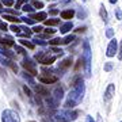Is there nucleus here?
I'll return each instance as SVG.
<instances>
[{
    "label": "nucleus",
    "mask_w": 122,
    "mask_h": 122,
    "mask_svg": "<svg viewBox=\"0 0 122 122\" xmlns=\"http://www.w3.org/2000/svg\"><path fill=\"white\" fill-rule=\"evenodd\" d=\"M84 96V81L83 79L76 77L72 81V91L68 95V99L65 102L66 109H73L75 106H77Z\"/></svg>",
    "instance_id": "f257e3e1"
},
{
    "label": "nucleus",
    "mask_w": 122,
    "mask_h": 122,
    "mask_svg": "<svg viewBox=\"0 0 122 122\" xmlns=\"http://www.w3.org/2000/svg\"><path fill=\"white\" fill-rule=\"evenodd\" d=\"M83 62L86 64V69H87V73L90 75V69H91V49H90V44L87 41L83 44Z\"/></svg>",
    "instance_id": "f03ea898"
},
{
    "label": "nucleus",
    "mask_w": 122,
    "mask_h": 122,
    "mask_svg": "<svg viewBox=\"0 0 122 122\" xmlns=\"http://www.w3.org/2000/svg\"><path fill=\"white\" fill-rule=\"evenodd\" d=\"M79 113L77 111H69V110H65V111H60V114L57 115V121L58 122H69V121H75L77 118Z\"/></svg>",
    "instance_id": "7ed1b4c3"
},
{
    "label": "nucleus",
    "mask_w": 122,
    "mask_h": 122,
    "mask_svg": "<svg viewBox=\"0 0 122 122\" xmlns=\"http://www.w3.org/2000/svg\"><path fill=\"white\" fill-rule=\"evenodd\" d=\"M1 122H20V117L14 110H4L1 113Z\"/></svg>",
    "instance_id": "20e7f679"
},
{
    "label": "nucleus",
    "mask_w": 122,
    "mask_h": 122,
    "mask_svg": "<svg viewBox=\"0 0 122 122\" xmlns=\"http://www.w3.org/2000/svg\"><path fill=\"white\" fill-rule=\"evenodd\" d=\"M22 66H23V69H25V72L30 73V76H37L38 75L37 68H35V64L31 60H29V58H25L22 61Z\"/></svg>",
    "instance_id": "39448f33"
},
{
    "label": "nucleus",
    "mask_w": 122,
    "mask_h": 122,
    "mask_svg": "<svg viewBox=\"0 0 122 122\" xmlns=\"http://www.w3.org/2000/svg\"><path fill=\"white\" fill-rule=\"evenodd\" d=\"M42 73L44 75L38 76V80L44 84H52V83H56L57 80H58L57 76H54V75H52V73H48V72H42Z\"/></svg>",
    "instance_id": "423d86ee"
},
{
    "label": "nucleus",
    "mask_w": 122,
    "mask_h": 122,
    "mask_svg": "<svg viewBox=\"0 0 122 122\" xmlns=\"http://www.w3.org/2000/svg\"><path fill=\"white\" fill-rule=\"evenodd\" d=\"M117 52H118V42H117V39L115 38H113L111 41H110L109 46H107L106 56L107 57H114L115 54H117Z\"/></svg>",
    "instance_id": "0eeeda50"
},
{
    "label": "nucleus",
    "mask_w": 122,
    "mask_h": 122,
    "mask_svg": "<svg viewBox=\"0 0 122 122\" xmlns=\"http://www.w3.org/2000/svg\"><path fill=\"white\" fill-rule=\"evenodd\" d=\"M34 90H35V92H37V95H39V96H44V98H48V96L50 95V92H49V90H48L46 87H44L42 84L34 86Z\"/></svg>",
    "instance_id": "6e6552de"
},
{
    "label": "nucleus",
    "mask_w": 122,
    "mask_h": 122,
    "mask_svg": "<svg viewBox=\"0 0 122 122\" xmlns=\"http://www.w3.org/2000/svg\"><path fill=\"white\" fill-rule=\"evenodd\" d=\"M114 92H115V86L114 84H109V87L106 88L105 92V100H110L114 96Z\"/></svg>",
    "instance_id": "1a4fd4ad"
},
{
    "label": "nucleus",
    "mask_w": 122,
    "mask_h": 122,
    "mask_svg": "<svg viewBox=\"0 0 122 122\" xmlns=\"http://www.w3.org/2000/svg\"><path fill=\"white\" fill-rule=\"evenodd\" d=\"M71 65H72V57H66V58H64V60L60 62V65H58V69L65 71V69H68Z\"/></svg>",
    "instance_id": "9d476101"
},
{
    "label": "nucleus",
    "mask_w": 122,
    "mask_h": 122,
    "mask_svg": "<svg viewBox=\"0 0 122 122\" xmlns=\"http://www.w3.org/2000/svg\"><path fill=\"white\" fill-rule=\"evenodd\" d=\"M0 54L7 57V58H10V60H14L15 58V54L12 52H10L8 49L5 48V46H3V45H0Z\"/></svg>",
    "instance_id": "9b49d317"
},
{
    "label": "nucleus",
    "mask_w": 122,
    "mask_h": 122,
    "mask_svg": "<svg viewBox=\"0 0 122 122\" xmlns=\"http://www.w3.org/2000/svg\"><path fill=\"white\" fill-rule=\"evenodd\" d=\"M46 105H48V107H50V109H56V107H58L60 102L57 99H54L52 95H49L48 98H46Z\"/></svg>",
    "instance_id": "f8f14e48"
},
{
    "label": "nucleus",
    "mask_w": 122,
    "mask_h": 122,
    "mask_svg": "<svg viewBox=\"0 0 122 122\" xmlns=\"http://www.w3.org/2000/svg\"><path fill=\"white\" fill-rule=\"evenodd\" d=\"M30 19H33V20H37V22H42V20H45L46 19V12H38V14H33L31 15Z\"/></svg>",
    "instance_id": "ddd939ff"
},
{
    "label": "nucleus",
    "mask_w": 122,
    "mask_h": 122,
    "mask_svg": "<svg viewBox=\"0 0 122 122\" xmlns=\"http://www.w3.org/2000/svg\"><path fill=\"white\" fill-rule=\"evenodd\" d=\"M52 96L54 98V99H57L58 102H60V100L62 99V96H64V91H62V88H61V87H56V90L53 91V95Z\"/></svg>",
    "instance_id": "4468645a"
},
{
    "label": "nucleus",
    "mask_w": 122,
    "mask_h": 122,
    "mask_svg": "<svg viewBox=\"0 0 122 122\" xmlns=\"http://www.w3.org/2000/svg\"><path fill=\"white\" fill-rule=\"evenodd\" d=\"M75 15V11L73 10H65V11H62V12L60 14L61 19H72Z\"/></svg>",
    "instance_id": "2eb2a0df"
},
{
    "label": "nucleus",
    "mask_w": 122,
    "mask_h": 122,
    "mask_svg": "<svg viewBox=\"0 0 122 122\" xmlns=\"http://www.w3.org/2000/svg\"><path fill=\"white\" fill-rule=\"evenodd\" d=\"M72 27H73V25H72V22L64 23V25H61V27H60V31L62 33V34H65V33H68L69 30H72Z\"/></svg>",
    "instance_id": "dca6fc26"
},
{
    "label": "nucleus",
    "mask_w": 122,
    "mask_h": 122,
    "mask_svg": "<svg viewBox=\"0 0 122 122\" xmlns=\"http://www.w3.org/2000/svg\"><path fill=\"white\" fill-rule=\"evenodd\" d=\"M45 26H57V25H60V19H45Z\"/></svg>",
    "instance_id": "f3484780"
},
{
    "label": "nucleus",
    "mask_w": 122,
    "mask_h": 122,
    "mask_svg": "<svg viewBox=\"0 0 122 122\" xmlns=\"http://www.w3.org/2000/svg\"><path fill=\"white\" fill-rule=\"evenodd\" d=\"M19 42H20V45H23V46H26V48H29L30 50H33V49L35 48V44H33V42H30V41H27V39H19Z\"/></svg>",
    "instance_id": "a211bd4d"
},
{
    "label": "nucleus",
    "mask_w": 122,
    "mask_h": 122,
    "mask_svg": "<svg viewBox=\"0 0 122 122\" xmlns=\"http://www.w3.org/2000/svg\"><path fill=\"white\" fill-rule=\"evenodd\" d=\"M31 34H33V31L29 30L27 27H20V33L18 35H20V37H27V38H29V37H31Z\"/></svg>",
    "instance_id": "6ab92c4d"
},
{
    "label": "nucleus",
    "mask_w": 122,
    "mask_h": 122,
    "mask_svg": "<svg viewBox=\"0 0 122 122\" xmlns=\"http://www.w3.org/2000/svg\"><path fill=\"white\" fill-rule=\"evenodd\" d=\"M3 19H5V20H10V22L12 23H19L20 22V19H18L16 16H14V15H3Z\"/></svg>",
    "instance_id": "aec40b11"
},
{
    "label": "nucleus",
    "mask_w": 122,
    "mask_h": 122,
    "mask_svg": "<svg viewBox=\"0 0 122 122\" xmlns=\"http://www.w3.org/2000/svg\"><path fill=\"white\" fill-rule=\"evenodd\" d=\"M50 46H57V45H62V38H53L49 41Z\"/></svg>",
    "instance_id": "412c9836"
},
{
    "label": "nucleus",
    "mask_w": 122,
    "mask_h": 122,
    "mask_svg": "<svg viewBox=\"0 0 122 122\" xmlns=\"http://www.w3.org/2000/svg\"><path fill=\"white\" fill-rule=\"evenodd\" d=\"M0 62H1L3 65L8 66V65H10V62H11V60H10V58H7V57H4V56H1V54H0Z\"/></svg>",
    "instance_id": "4be33fe9"
},
{
    "label": "nucleus",
    "mask_w": 122,
    "mask_h": 122,
    "mask_svg": "<svg viewBox=\"0 0 122 122\" xmlns=\"http://www.w3.org/2000/svg\"><path fill=\"white\" fill-rule=\"evenodd\" d=\"M73 39H75V37H73V35H68L66 38H64V39H62V45H68V44H71V42H72Z\"/></svg>",
    "instance_id": "5701e85b"
},
{
    "label": "nucleus",
    "mask_w": 122,
    "mask_h": 122,
    "mask_svg": "<svg viewBox=\"0 0 122 122\" xmlns=\"http://www.w3.org/2000/svg\"><path fill=\"white\" fill-rule=\"evenodd\" d=\"M33 7H34V8H42V7H44V3H42V1H38V0H34V1H33Z\"/></svg>",
    "instance_id": "b1692460"
},
{
    "label": "nucleus",
    "mask_w": 122,
    "mask_h": 122,
    "mask_svg": "<svg viewBox=\"0 0 122 122\" xmlns=\"http://www.w3.org/2000/svg\"><path fill=\"white\" fill-rule=\"evenodd\" d=\"M15 52L18 54H23V56H26V52H25V49L20 48V46H15Z\"/></svg>",
    "instance_id": "393cba45"
},
{
    "label": "nucleus",
    "mask_w": 122,
    "mask_h": 122,
    "mask_svg": "<svg viewBox=\"0 0 122 122\" xmlns=\"http://www.w3.org/2000/svg\"><path fill=\"white\" fill-rule=\"evenodd\" d=\"M33 5H30V4H26V3H25V5H23V11H25V12H31V11H33Z\"/></svg>",
    "instance_id": "a878e982"
},
{
    "label": "nucleus",
    "mask_w": 122,
    "mask_h": 122,
    "mask_svg": "<svg viewBox=\"0 0 122 122\" xmlns=\"http://www.w3.org/2000/svg\"><path fill=\"white\" fill-rule=\"evenodd\" d=\"M8 66H11V69H12L15 73H18V65L15 64V62H14L12 60H11V62H10V65H8Z\"/></svg>",
    "instance_id": "bb28decb"
},
{
    "label": "nucleus",
    "mask_w": 122,
    "mask_h": 122,
    "mask_svg": "<svg viewBox=\"0 0 122 122\" xmlns=\"http://www.w3.org/2000/svg\"><path fill=\"white\" fill-rule=\"evenodd\" d=\"M44 31H45V34H49V35H53L54 33H56V30H54V29H50L49 26H48V29H46V30H44Z\"/></svg>",
    "instance_id": "cd10ccee"
},
{
    "label": "nucleus",
    "mask_w": 122,
    "mask_h": 122,
    "mask_svg": "<svg viewBox=\"0 0 122 122\" xmlns=\"http://www.w3.org/2000/svg\"><path fill=\"white\" fill-rule=\"evenodd\" d=\"M11 30H12L14 33H16V34H19V33H20V27H18L16 25H12V26H11Z\"/></svg>",
    "instance_id": "c85d7f7f"
},
{
    "label": "nucleus",
    "mask_w": 122,
    "mask_h": 122,
    "mask_svg": "<svg viewBox=\"0 0 122 122\" xmlns=\"http://www.w3.org/2000/svg\"><path fill=\"white\" fill-rule=\"evenodd\" d=\"M26 1L27 0H18L16 3H15V7H16V8H20V5H23Z\"/></svg>",
    "instance_id": "c756f323"
},
{
    "label": "nucleus",
    "mask_w": 122,
    "mask_h": 122,
    "mask_svg": "<svg viewBox=\"0 0 122 122\" xmlns=\"http://www.w3.org/2000/svg\"><path fill=\"white\" fill-rule=\"evenodd\" d=\"M23 91H25V94H26L27 96H33V95H31V91H30V88L27 87V86H25V87H23Z\"/></svg>",
    "instance_id": "7c9ffc66"
},
{
    "label": "nucleus",
    "mask_w": 122,
    "mask_h": 122,
    "mask_svg": "<svg viewBox=\"0 0 122 122\" xmlns=\"http://www.w3.org/2000/svg\"><path fill=\"white\" fill-rule=\"evenodd\" d=\"M3 4L7 7H11V5H14V1L12 0H3Z\"/></svg>",
    "instance_id": "2f4dec72"
},
{
    "label": "nucleus",
    "mask_w": 122,
    "mask_h": 122,
    "mask_svg": "<svg viewBox=\"0 0 122 122\" xmlns=\"http://www.w3.org/2000/svg\"><path fill=\"white\" fill-rule=\"evenodd\" d=\"M33 31H34V33H42L44 29H42L41 26H35V27H33Z\"/></svg>",
    "instance_id": "473e14b6"
},
{
    "label": "nucleus",
    "mask_w": 122,
    "mask_h": 122,
    "mask_svg": "<svg viewBox=\"0 0 122 122\" xmlns=\"http://www.w3.org/2000/svg\"><path fill=\"white\" fill-rule=\"evenodd\" d=\"M34 42H35V44H38V45H42V46H45V45L48 44L46 41H42V39H35Z\"/></svg>",
    "instance_id": "72a5a7b5"
},
{
    "label": "nucleus",
    "mask_w": 122,
    "mask_h": 122,
    "mask_svg": "<svg viewBox=\"0 0 122 122\" xmlns=\"http://www.w3.org/2000/svg\"><path fill=\"white\" fill-rule=\"evenodd\" d=\"M100 15L103 16V19L106 20V18H107V14H106V10H105V7H102V10H100Z\"/></svg>",
    "instance_id": "f704fd0d"
},
{
    "label": "nucleus",
    "mask_w": 122,
    "mask_h": 122,
    "mask_svg": "<svg viewBox=\"0 0 122 122\" xmlns=\"http://www.w3.org/2000/svg\"><path fill=\"white\" fill-rule=\"evenodd\" d=\"M118 58H119V60H122V42H121V45H119V50H118Z\"/></svg>",
    "instance_id": "c9c22d12"
},
{
    "label": "nucleus",
    "mask_w": 122,
    "mask_h": 122,
    "mask_svg": "<svg viewBox=\"0 0 122 122\" xmlns=\"http://www.w3.org/2000/svg\"><path fill=\"white\" fill-rule=\"evenodd\" d=\"M7 29H8V27H7V25H5V23H1L0 22V30H7Z\"/></svg>",
    "instance_id": "e433bc0d"
},
{
    "label": "nucleus",
    "mask_w": 122,
    "mask_h": 122,
    "mask_svg": "<svg viewBox=\"0 0 122 122\" xmlns=\"http://www.w3.org/2000/svg\"><path fill=\"white\" fill-rule=\"evenodd\" d=\"M111 68H113V66H111V64L109 62V64H106V66H105V71H107V72H109V71L111 69Z\"/></svg>",
    "instance_id": "4c0bfd02"
},
{
    "label": "nucleus",
    "mask_w": 122,
    "mask_h": 122,
    "mask_svg": "<svg viewBox=\"0 0 122 122\" xmlns=\"http://www.w3.org/2000/svg\"><path fill=\"white\" fill-rule=\"evenodd\" d=\"M86 122H95V119H94L92 117H87L86 118Z\"/></svg>",
    "instance_id": "58836bf2"
},
{
    "label": "nucleus",
    "mask_w": 122,
    "mask_h": 122,
    "mask_svg": "<svg viewBox=\"0 0 122 122\" xmlns=\"http://www.w3.org/2000/svg\"><path fill=\"white\" fill-rule=\"evenodd\" d=\"M84 30H86V27H79L76 31H77V33H81V31H84Z\"/></svg>",
    "instance_id": "ea45409f"
},
{
    "label": "nucleus",
    "mask_w": 122,
    "mask_h": 122,
    "mask_svg": "<svg viewBox=\"0 0 122 122\" xmlns=\"http://www.w3.org/2000/svg\"><path fill=\"white\" fill-rule=\"evenodd\" d=\"M4 39H5V37H1V35H0V45H3V42H4Z\"/></svg>",
    "instance_id": "a19ab883"
},
{
    "label": "nucleus",
    "mask_w": 122,
    "mask_h": 122,
    "mask_svg": "<svg viewBox=\"0 0 122 122\" xmlns=\"http://www.w3.org/2000/svg\"><path fill=\"white\" fill-rule=\"evenodd\" d=\"M111 35H113V31L109 29V30H107V37H111Z\"/></svg>",
    "instance_id": "79ce46f5"
},
{
    "label": "nucleus",
    "mask_w": 122,
    "mask_h": 122,
    "mask_svg": "<svg viewBox=\"0 0 122 122\" xmlns=\"http://www.w3.org/2000/svg\"><path fill=\"white\" fill-rule=\"evenodd\" d=\"M57 12H58V11H57V10H52V11H50V14H52V15H56Z\"/></svg>",
    "instance_id": "37998d69"
},
{
    "label": "nucleus",
    "mask_w": 122,
    "mask_h": 122,
    "mask_svg": "<svg viewBox=\"0 0 122 122\" xmlns=\"http://www.w3.org/2000/svg\"><path fill=\"white\" fill-rule=\"evenodd\" d=\"M110 3H113L114 4V3H117V0H110Z\"/></svg>",
    "instance_id": "c03bdc74"
},
{
    "label": "nucleus",
    "mask_w": 122,
    "mask_h": 122,
    "mask_svg": "<svg viewBox=\"0 0 122 122\" xmlns=\"http://www.w3.org/2000/svg\"><path fill=\"white\" fill-rule=\"evenodd\" d=\"M0 8H1V3H0Z\"/></svg>",
    "instance_id": "a18cd8bd"
},
{
    "label": "nucleus",
    "mask_w": 122,
    "mask_h": 122,
    "mask_svg": "<svg viewBox=\"0 0 122 122\" xmlns=\"http://www.w3.org/2000/svg\"><path fill=\"white\" fill-rule=\"evenodd\" d=\"M30 122H34V121H30Z\"/></svg>",
    "instance_id": "49530a36"
},
{
    "label": "nucleus",
    "mask_w": 122,
    "mask_h": 122,
    "mask_svg": "<svg viewBox=\"0 0 122 122\" xmlns=\"http://www.w3.org/2000/svg\"><path fill=\"white\" fill-rule=\"evenodd\" d=\"M121 122H122V121H121Z\"/></svg>",
    "instance_id": "de8ad7c7"
}]
</instances>
